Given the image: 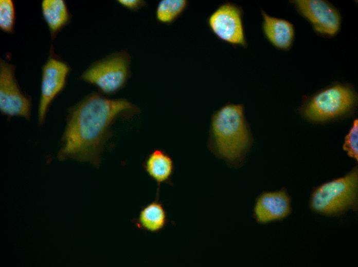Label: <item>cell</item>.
<instances>
[{
  "instance_id": "cell-1",
  "label": "cell",
  "mask_w": 358,
  "mask_h": 267,
  "mask_svg": "<svg viewBox=\"0 0 358 267\" xmlns=\"http://www.w3.org/2000/svg\"><path fill=\"white\" fill-rule=\"evenodd\" d=\"M139 112L126 99H110L98 92L87 95L68 111L59 155L98 165L114 122Z\"/></svg>"
},
{
  "instance_id": "cell-2",
  "label": "cell",
  "mask_w": 358,
  "mask_h": 267,
  "mask_svg": "<svg viewBox=\"0 0 358 267\" xmlns=\"http://www.w3.org/2000/svg\"><path fill=\"white\" fill-rule=\"evenodd\" d=\"M253 143L243 104L227 102L213 112L207 145L216 157L230 166H239Z\"/></svg>"
},
{
  "instance_id": "cell-3",
  "label": "cell",
  "mask_w": 358,
  "mask_h": 267,
  "mask_svg": "<svg viewBox=\"0 0 358 267\" xmlns=\"http://www.w3.org/2000/svg\"><path fill=\"white\" fill-rule=\"evenodd\" d=\"M357 193L358 171L355 167L345 176L317 187L311 194L310 206L322 215H339L357 207Z\"/></svg>"
},
{
  "instance_id": "cell-4",
  "label": "cell",
  "mask_w": 358,
  "mask_h": 267,
  "mask_svg": "<svg viewBox=\"0 0 358 267\" xmlns=\"http://www.w3.org/2000/svg\"><path fill=\"white\" fill-rule=\"evenodd\" d=\"M357 97L351 86L333 85L309 98L300 108L302 116L320 123L343 117L355 108Z\"/></svg>"
},
{
  "instance_id": "cell-5",
  "label": "cell",
  "mask_w": 358,
  "mask_h": 267,
  "mask_svg": "<svg viewBox=\"0 0 358 267\" xmlns=\"http://www.w3.org/2000/svg\"><path fill=\"white\" fill-rule=\"evenodd\" d=\"M131 60L127 50L113 52L91 64L80 79L96 86L103 94H114L125 86L130 78Z\"/></svg>"
},
{
  "instance_id": "cell-6",
  "label": "cell",
  "mask_w": 358,
  "mask_h": 267,
  "mask_svg": "<svg viewBox=\"0 0 358 267\" xmlns=\"http://www.w3.org/2000/svg\"><path fill=\"white\" fill-rule=\"evenodd\" d=\"M243 12L241 8L232 2L220 4L207 18V25L220 40L234 46L246 47Z\"/></svg>"
},
{
  "instance_id": "cell-7",
  "label": "cell",
  "mask_w": 358,
  "mask_h": 267,
  "mask_svg": "<svg viewBox=\"0 0 358 267\" xmlns=\"http://www.w3.org/2000/svg\"><path fill=\"white\" fill-rule=\"evenodd\" d=\"M31 102L23 92L15 77V66L1 59L0 61V110L8 117L30 118Z\"/></svg>"
},
{
  "instance_id": "cell-8",
  "label": "cell",
  "mask_w": 358,
  "mask_h": 267,
  "mask_svg": "<svg viewBox=\"0 0 358 267\" xmlns=\"http://www.w3.org/2000/svg\"><path fill=\"white\" fill-rule=\"evenodd\" d=\"M70 67L60 58L50 55L42 68L38 122L44 124L48 109L64 88Z\"/></svg>"
},
{
  "instance_id": "cell-9",
  "label": "cell",
  "mask_w": 358,
  "mask_h": 267,
  "mask_svg": "<svg viewBox=\"0 0 358 267\" xmlns=\"http://www.w3.org/2000/svg\"><path fill=\"white\" fill-rule=\"evenodd\" d=\"M294 2L298 12L311 23L316 32L330 36L338 32L340 14L330 3L322 0H297Z\"/></svg>"
},
{
  "instance_id": "cell-10",
  "label": "cell",
  "mask_w": 358,
  "mask_h": 267,
  "mask_svg": "<svg viewBox=\"0 0 358 267\" xmlns=\"http://www.w3.org/2000/svg\"><path fill=\"white\" fill-rule=\"evenodd\" d=\"M291 211L290 197L281 189L261 194L256 200L253 215L257 222L264 224L283 219Z\"/></svg>"
},
{
  "instance_id": "cell-11",
  "label": "cell",
  "mask_w": 358,
  "mask_h": 267,
  "mask_svg": "<svg viewBox=\"0 0 358 267\" xmlns=\"http://www.w3.org/2000/svg\"><path fill=\"white\" fill-rule=\"evenodd\" d=\"M262 29L268 41L280 49L289 48L293 42L294 28L289 21L271 16L262 11Z\"/></svg>"
},
{
  "instance_id": "cell-12",
  "label": "cell",
  "mask_w": 358,
  "mask_h": 267,
  "mask_svg": "<svg viewBox=\"0 0 358 267\" xmlns=\"http://www.w3.org/2000/svg\"><path fill=\"white\" fill-rule=\"evenodd\" d=\"M144 166L150 177L157 183L158 192L162 183H171L174 170V162L171 157L163 149H153L147 156Z\"/></svg>"
},
{
  "instance_id": "cell-13",
  "label": "cell",
  "mask_w": 358,
  "mask_h": 267,
  "mask_svg": "<svg viewBox=\"0 0 358 267\" xmlns=\"http://www.w3.org/2000/svg\"><path fill=\"white\" fill-rule=\"evenodd\" d=\"M41 9L51 36L54 39L69 21L70 14L67 4L64 0H44Z\"/></svg>"
},
{
  "instance_id": "cell-14",
  "label": "cell",
  "mask_w": 358,
  "mask_h": 267,
  "mask_svg": "<svg viewBox=\"0 0 358 267\" xmlns=\"http://www.w3.org/2000/svg\"><path fill=\"white\" fill-rule=\"evenodd\" d=\"M167 221V214L163 205L154 201L146 205L140 211L138 224L143 229L151 232L161 231Z\"/></svg>"
},
{
  "instance_id": "cell-15",
  "label": "cell",
  "mask_w": 358,
  "mask_h": 267,
  "mask_svg": "<svg viewBox=\"0 0 358 267\" xmlns=\"http://www.w3.org/2000/svg\"><path fill=\"white\" fill-rule=\"evenodd\" d=\"M188 4L186 0H162L156 7V19L161 23L171 24L183 14Z\"/></svg>"
},
{
  "instance_id": "cell-16",
  "label": "cell",
  "mask_w": 358,
  "mask_h": 267,
  "mask_svg": "<svg viewBox=\"0 0 358 267\" xmlns=\"http://www.w3.org/2000/svg\"><path fill=\"white\" fill-rule=\"evenodd\" d=\"M15 8L12 0L0 1V29L3 31L11 33L14 30Z\"/></svg>"
},
{
  "instance_id": "cell-17",
  "label": "cell",
  "mask_w": 358,
  "mask_h": 267,
  "mask_svg": "<svg viewBox=\"0 0 358 267\" xmlns=\"http://www.w3.org/2000/svg\"><path fill=\"white\" fill-rule=\"evenodd\" d=\"M344 150L348 156L357 161L358 159V120H353L346 135L343 145Z\"/></svg>"
},
{
  "instance_id": "cell-18",
  "label": "cell",
  "mask_w": 358,
  "mask_h": 267,
  "mask_svg": "<svg viewBox=\"0 0 358 267\" xmlns=\"http://www.w3.org/2000/svg\"><path fill=\"white\" fill-rule=\"evenodd\" d=\"M118 3L123 7L132 10H137L146 5L142 0H118Z\"/></svg>"
}]
</instances>
